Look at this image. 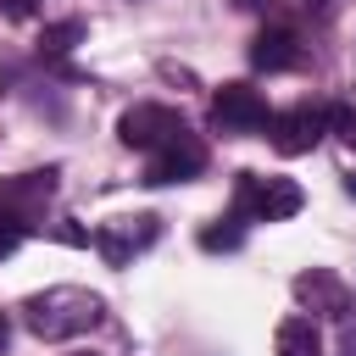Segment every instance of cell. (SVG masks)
<instances>
[{
  "mask_svg": "<svg viewBox=\"0 0 356 356\" xmlns=\"http://www.w3.org/2000/svg\"><path fill=\"white\" fill-rule=\"evenodd\" d=\"M100 317H106V300H100L95 289H78V284H50V289H39V295L22 300V323H28V334L44 339V345L78 339V334H89Z\"/></svg>",
  "mask_w": 356,
  "mask_h": 356,
  "instance_id": "cell-1",
  "label": "cell"
},
{
  "mask_svg": "<svg viewBox=\"0 0 356 356\" xmlns=\"http://www.w3.org/2000/svg\"><path fill=\"white\" fill-rule=\"evenodd\" d=\"M300 184L295 178H261V172H239L234 189V217H256V222H284L300 211Z\"/></svg>",
  "mask_w": 356,
  "mask_h": 356,
  "instance_id": "cell-2",
  "label": "cell"
},
{
  "mask_svg": "<svg viewBox=\"0 0 356 356\" xmlns=\"http://www.w3.org/2000/svg\"><path fill=\"white\" fill-rule=\"evenodd\" d=\"M172 134H184V117H178L172 106H156V100L128 106L122 122H117V139H122L128 150H161Z\"/></svg>",
  "mask_w": 356,
  "mask_h": 356,
  "instance_id": "cell-3",
  "label": "cell"
},
{
  "mask_svg": "<svg viewBox=\"0 0 356 356\" xmlns=\"http://www.w3.org/2000/svg\"><path fill=\"white\" fill-rule=\"evenodd\" d=\"M211 122H217L222 134H256V128L273 122V111H267L261 89H250V83H222L217 100H211Z\"/></svg>",
  "mask_w": 356,
  "mask_h": 356,
  "instance_id": "cell-4",
  "label": "cell"
},
{
  "mask_svg": "<svg viewBox=\"0 0 356 356\" xmlns=\"http://www.w3.org/2000/svg\"><path fill=\"white\" fill-rule=\"evenodd\" d=\"M56 195V167L44 172H17V178H0V206L22 222V228H39L44 222V206Z\"/></svg>",
  "mask_w": 356,
  "mask_h": 356,
  "instance_id": "cell-5",
  "label": "cell"
},
{
  "mask_svg": "<svg viewBox=\"0 0 356 356\" xmlns=\"http://www.w3.org/2000/svg\"><path fill=\"white\" fill-rule=\"evenodd\" d=\"M267 134H273V150H278V156H306V150L328 134V111H323V106H289V111H273Z\"/></svg>",
  "mask_w": 356,
  "mask_h": 356,
  "instance_id": "cell-6",
  "label": "cell"
},
{
  "mask_svg": "<svg viewBox=\"0 0 356 356\" xmlns=\"http://www.w3.org/2000/svg\"><path fill=\"white\" fill-rule=\"evenodd\" d=\"M200 167H206V145L184 128V134H172L161 150H150L145 184H189V178H200Z\"/></svg>",
  "mask_w": 356,
  "mask_h": 356,
  "instance_id": "cell-7",
  "label": "cell"
},
{
  "mask_svg": "<svg viewBox=\"0 0 356 356\" xmlns=\"http://www.w3.org/2000/svg\"><path fill=\"white\" fill-rule=\"evenodd\" d=\"M156 234H161V222H156V217H117V222H100L95 250H100L111 267H128L145 245H156Z\"/></svg>",
  "mask_w": 356,
  "mask_h": 356,
  "instance_id": "cell-8",
  "label": "cell"
},
{
  "mask_svg": "<svg viewBox=\"0 0 356 356\" xmlns=\"http://www.w3.org/2000/svg\"><path fill=\"white\" fill-rule=\"evenodd\" d=\"M295 300H300L312 317H345V312H350V289H345V278L328 273V267L295 273Z\"/></svg>",
  "mask_w": 356,
  "mask_h": 356,
  "instance_id": "cell-9",
  "label": "cell"
},
{
  "mask_svg": "<svg viewBox=\"0 0 356 356\" xmlns=\"http://www.w3.org/2000/svg\"><path fill=\"white\" fill-rule=\"evenodd\" d=\"M250 61H256L261 72H289V67H300V33H295L289 22L261 28L256 44H250Z\"/></svg>",
  "mask_w": 356,
  "mask_h": 356,
  "instance_id": "cell-10",
  "label": "cell"
},
{
  "mask_svg": "<svg viewBox=\"0 0 356 356\" xmlns=\"http://www.w3.org/2000/svg\"><path fill=\"white\" fill-rule=\"evenodd\" d=\"M278 356H323L317 323L312 317H284L278 323Z\"/></svg>",
  "mask_w": 356,
  "mask_h": 356,
  "instance_id": "cell-11",
  "label": "cell"
},
{
  "mask_svg": "<svg viewBox=\"0 0 356 356\" xmlns=\"http://www.w3.org/2000/svg\"><path fill=\"white\" fill-rule=\"evenodd\" d=\"M78 39H83V22H78V17H67V22H50V28L39 33V56H44V61H56V56H67Z\"/></svg>",
  "mask_w": 356,
  "mask_h": 356,
  "instance_id": "cell-12",
  "label": "cell"
},
{
  "mask_svg": "<svg viewBox=\"0 0 356 356\" xmlns=\"http://www.w3.org/2000/svg\"><path fill=\"white\" fill-rule=\"evenodd\" d=\"M239 239H245V228H239V217L228 211V217H217L211 228H200V245L206 250H239Z\"/></svg>",
  "mask_w": 356,
  "mask_h": 356,
  "instance_id": "cell-13",
  "label": "cell"
},
{
  "mask_svg": "<svg viewBox=\"0 0 356 356\" xmlns=\"http://www.w3.org/2000/svg\"><path fill=\"white\" fill-rule=\"evenodd\" d=\"M328 134L356 150V106H328Z\"/></svg>",
  "mask_w": 356,
  "mask_h": 356,
  "instance_id": "cell-14",
  "label": "cell"
},
{
  "mask_svg": "<svg viewBox=\"0 0 356 356\" xmlns=\"http://www.w3.org/2000/svg\"><path fill=\"white\" fill-rule=\"evenodd\" d=\"M22 234H28V228H22V222H17V217L0 206V256H11V250L22 245Z\"/></svg>",
  "mask_w": 356,
  "mask_h": 356,
  "instance_id": "cell-15",
  "label": "cell"
},
{
  "mask_svg": "<svg viewBox=\"0 0 356 356\" xmlns=\"http://www.w3.org/2000/svg\"><path fill=\"white\" fill-rule=\"evenodd\" d=\"M295 11H306V17L328 22V17H334V0H295Z\"/></svg>",
  "mask_w": 356,
  "mask_h": 356,
  "instance_id": "cell-16",
  "label": "cell"
},
{
  "mask_svg": "<svg viewBox=\"0 0 356 356\" xmlns=\"http://www.w3.org/2000/svg\"><path fill=\"white\" fill-rule=\"evenodd\" d=\"M6 345H11V317L0 312V356H6Z\"/></svg>",
  "mask_w": 356,
  "mask_h": 356,
  "instance_id": "cell-17",
  "label": "cell"
},
{
  "mask_svg": "<svg viewBox=\"0 0 356 356\" xmlns=\"http://www.w3.org/2000/svg\"><path fill=\"white\" fill-rule=\"evenodd\" d=\"M234 6H239V11H256V6H267V0H234Z\"/></svg>",
  "mask_w": 356,
  "mask_h": 356,
  "instance_id": "cell-18",
  "label": "cell"
},
{
  "mask_svg": "<svg viewBox=\"0 0 356 356\" xmlns=\"http://www.w3.org/2000/svg\"><path fill=\"white\" fill-rule=\"evenodd\" d=\"M345 189H350V195H356V172H350V178H345Z\"/></svg>",
  "mask_w": 356,
  "mask_h": 356,
  "instance_id": "cell-19",
  "label": "cell"
}]
</instances>
